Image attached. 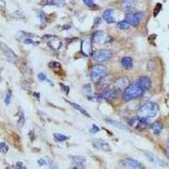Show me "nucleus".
I'll use <instances>...</instances> for the list:
<instances>
[{"label":"nucleus","mask_w":169,"mask_h":169,"mask_svg":"<svg viewBox=\"0 0 169 169\" xmlns=\"http://www.w3.org/2000/svg\"><path fill=\"white\" fill-rule=\"evenodd\" d=\"M0 46H1V48H2V50H3V53H4V55L6 56V58H7L9 61L14 62L15 60V53H14V51H13L10 47H9V46H7L6 44H4V43H1Z\"/></svg>","instance_id":"nucleus-9"},{"label":"nucleus","mask_w":169,"mask_h":169,"mask_svg":"<svg viewBox=\"0 0 169 169\" xmlns=\"http://www.w3.org/2000/svg\"><path fill=\"white\" fill-rule=\"evenodd\" d=\"M136 81H137V83H138L139 85L144 90H145V91L149 90L150 87H151V79H150L149 77H140V78H139V79H137Z\"/></svg>","instance_id":"nucleus-11"},{"label":"nucleus","mask_w":169,"mask_h":169,"mask_svg":"<svg viewBox=\"0 0 169 169\" xmlns=\"http://www.w3.org/2000/svg\"><path fill=\"white\" fill-rule=\"evenodd\" d=\"M108 123H111L112 125H113V126H115V127H117V128H119V129H125V127L123 125V123H119V122H117V121H114V120H112V119H105Z\"/></svg>","instance_id":"nucleus-25"},{"label":"nucleus","mask_w":169,"mask_h":169,"mask_svg":"<svg viewBox=\"0 0 169 169\" xmlns=\"http://www.w3.org/2000/svg\"><path fill=\"white\" fill-rule=\"evenodd\" d=\"M91 47H92L91 42H90V41H86V42L83 43V47H82V49H83V51H84L85 53H90V51H91Z\"/></svg>","instance_id":"nucleus-27"},{"label":"nucleus","mask_w":169,"mask_h":169,"mask_svg":"<svg viewBox=\"0 0 169 169\" xmlns=\"http://www.w3.org/2000/svg\"><path fill=\"white\" fill-rule=\"evenodd\" d=\"M100 131V128L97 126V125H96V124H92V129H90V133L91 134H96V133H98Z\"/></svg>","instance_id":"nucleus-31"},{"label":"nucleus","mask_w":169,"mask_h":169,"mask_svg":"<svg viewBox=\"0 0 169 169\" xmlns=\"http://www.w3.org/2000/svg\"><path fill=\"white\" fill-rule=\"evenodd\" d=\"M37 16H38V19L41 22V24L44 26H46V15L44 14V12L42 10H37Z\"/></svg>","instance_id":"nucleus-22"},{"label":"nucleus","mask_w":169,"mask_h":169,"mask_svg":"<svg viewBox=\"0 0 169 169\" xmlns=\"http://www.w3.org/2000/svg\"><path fill=\"white\" fill-rule=\"evenodd\" d=\"M166 154H167V156L169 158V148L167 150V152H166Z\"/></svg>","instance_id":"nucleus-36"},{"label":"nucleus","mask_w":169,"mask_h":169,"mask_svg":"<svg viewBox=\"0 0 169 169\" xmlns=\"http://www.w3.org/2000/svg\"><path fill=\"white\" fill-rule=\"evenodd\" d=\"M129 27H130V25H129L127 21H125V20L120 21V22L118 23V28H119V30L125 31V30H128Z\"/></svg>","instance_id":"nucleus-24"},{"label":"nucleus","mask_w":169,"mask_h":169,"mask_svg":"<svg viewBox=\"0 0 169 169\" xmlns=\"http://www.w3.org/2000/svg\"><path fill=\"white\" fill-rule=\"evenodd\" d=\"M75 168H86V158L84 156H73Z\"/></svg>","instance_id":"nucleus-13"},{"label":"nucleus","mask_w":169,"mask_h":169,"mask_svg":"<svg viewBox=\"0 0 169 169\" xmlns=\"http://www.w3.org/2000/svg\"><path fill=\"white\" fill-rule=\"evenodd\" d=\"M25 122H26L25 115H24L23 112H20V116H19V119H18V122H17V126H18V128H19V129H22L23 126L25 125Z\"/></svg>","instance_id":"nucleus-23"},{"label":"nucleus","mask_w":169,"mask_h":169,"mask_svg":"<svg viewBox=\"0 0 169 169\" xmlns=\"http://www.w3.org/2000/svg\"><path fill=\"white\" fill-rule=\"evenodd\" d=\"M21 166H23V164H22L21 162H18V163H17V167H16V168H26L25 167H21Z\"/></svg>","instance_id":"nucleus-35"},{"label":"nucleus","mask_w":169,"mask_h":169,"mask_svg":"<svg viewBox=\"0 0 169 169\" xmlns=\"http://www.w3.org/2000/svg\"><path fill=\"white\" fill-rule=\"evenodd\" d=\"M103 18L108 24H112L115 22V13L113 9H106L103 13Z\"/></svg>","instance_id":"nucleus-14"},{"label":"nucleus","mask_w":169,"mask_h":169,"mask_svg":"<svg viewBox=\"0 0 169 169\" xmlns=\"http://www.w3.org/2000/svg\"><path fill=\"white\" fill-rule=\"evenodd\" d=\"M106 71H107V69H106L105 66L101 65V64L95 65L92 69V72H91L92 80L94 82H96V81L100 80L102 77L105 76Z\"/></svg>","instance_id":"nucleus-3"},{"label":"nucleus","mask_w":169,"mask_h":169,"mask_svg":"<svg viewBox=\"0 0 169 169\" xmlns=\"http://www.w3.org/2000/svg\"><path fill=\"white\" fill-rule=\"evenodd\" d=\"M144 14L143 13H130L125 16V21H127L130 26H137L139 24V21L143 19Z\"/></svg>","instance_id":"nucleus-4"},{"label":"nucleus","mask_w":169,"mask_h":169,"mask_svg":"<svg viewBox=\"0 0 169 169\" xmlns=\"http://www.w3.org/2000/svg\"><path fill=\"white\" fill-rule=\"evenodd\" d=\"M93 145H94V147H96L98 150H101L103 151H111V147L109 144L105 141L96 140V141H93Z\"/></svg>","instance_id":"nucleus-12"},{"label":"nucleus","mask_w":169,"mask_h":169,"mask_svg":"<svg viewBox=\"0 0 169 169\" xmlns=\"http://www.w3.org/2000/svg\"><path fill=\"white\" fill-rule=\"evenodd\" d=\"M105 34L101 31H97L95 32L94 34V36H93V41L94 42L96 43H98V42H101L105 37Z\"/></svg>","instance_id":"nucleus-16"},{"label":"nucleus","mask_w":169,"mask_h":169,"mask_svg":"<svg viewBox=\"0 0 169 169\" xmlns=\"http://www.w3.org/2000/svg\"><path fill=\"white\" fill-rule=\"evenodd\" d=\"M37 163H38V165H39V166H41V167L46 166V162L44 160V159H43V158H40V159H38Z\"/></svg>","instance_id":"nucleus-34"},{"label":"nucleus","mask_w":169,"mask_h":169,"mask_svg":"<svg viewBox=\"0 0 169 169\" xmlns=\"http://www.w3.org/2000/svg\"><path fill=\"white\" fill-rule=\"evenodd\" d=\"M53 137H54V139L56 140V141H59V142H61V141H64V140H66V139H68L69 137L68 136H66V135H62V134H54L53 135Z\"/></svg>","instance_id":"nucleus-26"},{"label":"nucleus","mask_w":169,"mask_h":169,"mask_svg":"<svg viewBox=\"0 0 169 169\" xmlns=\"http://www.w3.org/2000/svg\"><path fill=\"white\" fill-rule=\"evenodd\" d=\"M112 54L109 50H100L94 54V59L98 63L108 61L112 58Z\"/></svg>","instance_id":"nucleus-5"},{"label":"nucleus","mask_w":169,"mask_h":169,"mask_svg":"<svg viewBox=\"0 0 169 169\" xmlns=\"http://www.w3.org/2000/svg\"><path fill=\"white\" fill-rule=\"evenodd\" d=\"M69 103L73 107V108H75V110L77 111H79L80 113H82L83 115H85V116H86V117H88V118H90L91 116H90V114L87 112V111L85 109V108H83L80 105H79V104H76V103H75V102H69Z\"/></svg>","instance_id":"nucleus-15"},{"label":"nucleus","mask_w":169,"mask_h":169,"mask_svg":"<svg viewBox=\"0 0 169 169\" xmlns=\"http://www.w3.org/2000/svg\"><path fill=\"white\" fill-rule=\"evenodd\" d=\"M37 78H38V79L39 80H41V81H44V80H47V81H49L47 79H46V76L45 74H43V73H39L38 75H37Z\"/></svg>","instance_id":"nucleus-32"},{"label":"nucleus","mask_w":169,"mask_h":169,"mask_svg":"<svg viewBox=\"0 0 169 169\" xmlns=\"http://www.w3.org/2000/svg\"><path fill=\"white\" fill-rule=\"evenodd\" d=\"M129 86V80L127 77H122L116 80L114 83V87L117 92H123V91Z\"/></svg>","instance_id":"nucleus-7"},{"label":"nucleus","mask_w":169,"mask_h":169,"mask_svg":"<svg viewBox=\"0 0 169 169\" xmlns=\"http://www.w3.org/2000/svg\"><path fill=\"white\" fill-rule=\"evenodd\" d=\"M11 100H12V92H11V91H9L8 93L6 94L5 98H4V102L6 103V105L9 106L11 102Z\"/></svg>","instance_id":"nucleus-28"},{"label":"nucleus","mask_w":169,"mask_h":169,"mask_svg":"<svg viewBox=\"0 0 169 169\" xmlns=\"http://www.w3.org/2000/svg\"><path fill=\"white\" fill-rule=\"evenodd\" d=\"M144 152V155L146 156V158L151 162L155 164L156 166H158V167H166L167 166V163L164 162L163 161H162L161 159H159L156 156H155L153 153H151V151H143Z\"/></svg>","instance_id":"nucleus-6"},{"label":"nucleus","mask_w":169,"mask_h":169,"mask_svg":"<svg viewBox=\"0 0 169 169\" xmlns=\"http://www.w3.org/2000/svg\"><path fill=\"white\" fill-rule=\"evenodd\" d=\"M47 5H54L58 7H62L65 4L64 0H46V3Z\"/></svg>","instance_id":"nucleus-19"},{"label":"nucleus","mask_w":169,"mask_h":169,"mask_svg":"<svg viewBox=\"0 0 169 169\" xmlns=\"http://www.w3.org/2000/svg\"><path fill=\"white\" fill-rule=\"evenodd\" d=\"M83 2L86 3V5H87L88 7H93L95 6V3L94 0H83Z\"/></svg>","instance_id":"nucleus-33"},{"label":"nucleus","mask_w":169,"mask_h":169,"mask_svg":"<svg viewBox=\"0 0 169 169\" xmlns=\"http://www.w3.org/2000/svg\"><path fill=\"white\" fill-rule=\"evenodd\" d=\"M123 164L124 167L129 168H142V164L139 162L135 160V159H132V158H127V159H125L123 162Z\"/></svg>","instance_id":"nucleus-10"},{"label":"nucleus","mask_w":169,"mask_h":169,"mask_svg":"<svg viewBox=\"0 0 169 169\" xmlns=\"http://www.w3.org/2000/svg\"><path fill=\"white\" fill-rule=\"evenodd\" d=\"M102 96V98H104L106 100H111V99H113L116 96V92H115V91H112V90L111 91H106Z\"/></svg>","instance_id":"nucleus-21"},{"label":"nucleus","mask_w":169,"mask_h":169,"mask_svg":"<svg viewBox=\"0 0 169 169\" xmlns=\"http://www.w3.org/2000/svg\"><path fill=\"white\" fill-rule=\"evenodd\" d=\"M145 92V90H144L137 83V81H135L123 91V98L125 101H132L142 96Z\"/></svg>","instance_id":"nucleus-1"},{"label":"nucleus","mask_w":169,"mask_h":169,"mask_svg":"<svg viewBox=\"0 0 169 169\" xmlns=\"http://www.w3.org/2000/svg\"><path fill=\"white\" fill-rule=\"evenodd\" d=\"M111 79H112V77L110 75L106 77H102L100 80H101V83H100V88L102 89H105L106 87H108V86L110 85L111 83Z\"/></svg>","instance_id":"nucleus-17"},{"label":"nucleus","mask_w":169,"mask_h":169,"mask_svg":"<svg viewBox=\"0 0 169 169\" xmlns=\"http://www.w3.org/2000/svg\"><path fill=\"white\" fill-rule=\"evenodd\" d=\"M122 65L124 69H130L133 65L132 59L129 57H125L122 59Z\"/></svg>","instance_id":"nucleus-20"},{"label":"nucleus","mask_w":169,"mask_h":169,"mask_svg":"<svg viewBox=\"0 0 169 169\" xmlns=\"http://www.w3.org/2000/svg\"><path fill=\"white\" fill-rule=\"evenodd\" d=\"M168 148H169V144H168Z\"/></svg>","instance_id":"nucleus-37"},{"label":"nucleus","mask_w":169,"mask_h":169,"mask_svg":"<svg viewBox=\"0 0 169 169\" xmlns=\"http://www.w3.org/2000/svg\"><path fill=\"white\" fill-rule=\"evenodd\" d=\"M151 129L155 135H159L162 129V123L160 122H155L151 125Z\"/></svg>","instance_id":"nucleus-18"},{"label":"nucleus","mask_w":169,"mask_h":169,"mask_svg":"<svg viewBox=\"0 0 169 169\" xmlns=\"http://www.w3.org/2000/svg\"><path fill=\"white\" fill-rule=\"evenodd\" d=\"M136 1L135 0H123L122 2V9L124 12L130 14L135 9Z\"/></svg>","instance_id":"nucleus-8"},{"label":"nucleus","mask_w":169,"mask_h":169,"mask_svg":"<svg viewBox=\"0 0 169 169\" xmlns=\"http://www.w3.org/2000/svg\"><path fill=\"white\" fill-rule=\"evenodd\" d=\"M158 112V106L153 102H148L141 106L138 110V117L141 119L154 118Z\"/></svg>","instance_id":"nucleus-2"},{"label":"nucleus","mask_w":169,"mask_h":169,"mask_svg":"<svg viewBox=\"0 0 169 169\" xmlns=\"http://www.w3.org/2000/svg\"><path fill=\"white\" fill-rule=\"evenodd\" d=\"M8 151H9V146L7 145V144L4 142H2L0 144V151L3 153H6Z\"/></svg>","instance_id":"nucleus-29"},{"label":"nucleus","mask_w":169,"mask_h":169,"mask_svg":"<svg viewBox=\"0 0 169 169\" xmlns=\"http://www.w3.org/2000/svg\"><path fill=\"white\" fill-rule=\"evenodd\" d=\"M23 42H24V43H25V44H27V45H37V44H39L38 42H34V41L31 39V37L26 38Z\"/></svg>","instance_id":"nucleus-30"}]
</instances>
